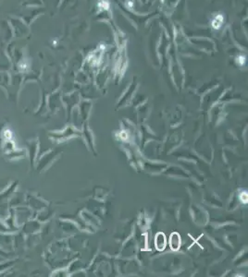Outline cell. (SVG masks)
<instances>
[{
  "label": "cell",
  "instance_id": "1",
  "mask_svg": "<svg viewBox=\"0 0 248 277\" xmlns=\"http://www.w3.org/2000/svg\"><path fill=\"white\" fill-rule=\"evenodd\" d=\"M156 247L158 250H163L166 247V237L163 233H158L155 239Z\"/></svg>",
  "mask_w": 248,
  "mask_h": 277
},
{
  "label": "cell",
  "instance_id": "3",
  "mask_svg": "<svg viewBox=\"0 0 248 277\" xmlns=\"http://www.w3.org/2000/svg\"><path fill=\"white\" fill-rule=\"evenodd\" d=\"M222 22H223V17L221 15H217L214 18V20H212V25H213L215 29H218L221 26Z\"/></svg>",
  "mask_w": 248,
  "mask_h": 277
},
{
  "label": "cell",
  "instance_id": "2",
  "mask_svg": "<svg viewBox=\"0 0 248 277\" xmlns=\"http://www.w3.org/2000/svg\"><path fill=\"white\" fill-rule=\"evenodd\" d=\"M181 245V238L177 233H173L170 235V247L174 250H177Z\"/></svg>",
  "mask_w": 248,
  "mask_h": 277
},
{
  "label": "cell",
  "instance_id": "4",
  "mask_svg": "<svg viewBox=\"0 0 248 277\" xmlns=\"http://www.w3.org/2000/svg\"><path fill=\"white\" fill-rule=\"evenodd\" d=\"M99 7L102 8H104V9H108V3L106 2L105 0H104V1H101V2L99 3Z\"/></svg>",
  "mask_w": 248,
  "mask_h": 277
}]
</instances>
